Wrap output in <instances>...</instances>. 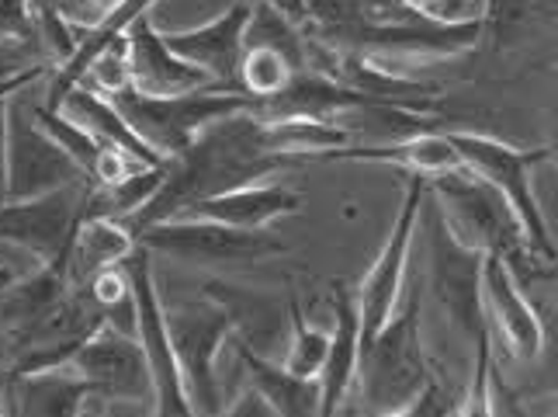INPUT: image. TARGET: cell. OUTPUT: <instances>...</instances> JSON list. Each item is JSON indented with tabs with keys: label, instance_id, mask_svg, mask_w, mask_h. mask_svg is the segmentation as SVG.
Listing matches in <instances>:
<instances>
[{
	"label": "cell",
	"instance_id": "obj_34",
	"mask_svg": "<svg viewBox=\"0 0 558 417\" xmlns=\"http://www.w3.org/2000/svg\"><path fill=\"white\" fill-rule=\"evenodd\" d=\"M226 414H260V417H271L275 410H271V404H267V396L246 379V386L236 393V401L226 407Z\"/></svg>",
	"mask_w": 558,
	"mask_h": 417
},
{
	"label": "cell",
	"instance_id": "obj_36",
	"mask_svg": "<svg viewBox=\"0 0 558 417\" xmlns=\"http://www.w3.org/2000/svg\"><path fill=\"white\" fill-rule=\"evenodd\" d=\"M260 4L275 8L278 14H284L288 22L305 28V22H310V0H260Z\"/></svg>",
	"mask_w": 558,
	"mask_h": 417
},
{
	"label": "cell",
	"instance_id": "obj_3",
	"mask_svg": "<svg viewBox=\"0 0 558 417\" xmlns=\"http://www.w3.org/2000/svg\"><path fill=\"white\" fill-rule=\"evenodd\" d=\"M427 181V192L434 195L440 216H445L461 243H469V248L483 254L504 258L510 269H521V261L527 264L534 258L521 219L486 178H478L469 167H458Z\"/></svg>",
	"mask_w": 558,
	"mask_h": 417
},
{
	"label": "cell",
	"instance_id": "obj_39",
	"mask_svg": "<svg viewBox=\"0 0 558 417\" xmlns=\"http://www.w3.org/2000/svg\"><path fill=\"white\" fill-rule=\"evenodd\" d=\"M402 4H407V8H416V11H437V4H440V0H402Z\"/></svg>",
	"mask_w": 558,
	"mask_h": 417
},
{
	"label": "cell",
	"instance_id": "obj_5",
	"mask_svg": "<svg viewBox=\"0 0 558 417\" xmlns=\"http://www.w3.org/2000/svg\"><path fill=\"white\" fill-rule=\"evenodd\" d=\"M163 317H167L170 345H174L178 366L184 376L191 414H202V417L226 414V396L216 376V358L236 331L233 313H229L222 299L198 296V299L163 302Z\"/></svg>",
	"mask_w": 558,
	"mask_h": 417
},
{
	"label": "cell",
	"instance_id": "obj_31",
	"mask_svg": "<svg viewBox=\"0 0 558 417\" xmlns=\"http://www.w3.org/2000/svg\"><path fill=\"white\" fill-rule=\"evenodd\" d=\"M98 94H114L132 84V63H129V35H119V39H111L94 60L87 63L84 78L76 81Z\"/></svg>",
	"mask_w": 558,
	"mask_h": 417
},
{
	"label": "cell",
	"instance_id": "obj_16",
	"mask_svg": "<svg viewBox=\"0 0 558 417\" xmlns=\"http://www.w3.org/2000/svg\"><path fill=\"white\" fill-rule=\"evenodd\" d=\"M129 35V63H132V87L146 94H187L205 87H222L195 63H187L167 46L163 32L153 25V17L143 14L140 22L125 28ZM229 91V87H222Z\"/></svg>",
	"mask_w": 558,
	"mask_h": 417
},
{
	"label": "cell",
	"instance_id": "obj_37",
	"mask_svg": "<svg viewBox=\"0 0 558 417\" xmlns=\"http://www.w3.org/2000/svg\"><path fill=\"white\" fill-rule=\"evenodd\" d=\"M8 102H0V202L8 199Z\"/></svg>",
	"mask_w": 558,
	"mask_h": 417
},
{
	"label": "cell",
	"instance_id": "obj_8",
	"mask_svg": "<svg viewBox=\"0 0 558 417\" xmlns=\"http://www.w3.org/2000/svg\"><path fill=\"white\" fill-rule=\"evenodd\" d=\"M136 243L149 254L174 258L195 269H226V264H257L264 258L284 254V243L267 230H240L202 216H174L146 226Z\"/></svg>",
	"mask_w": 558,
	"mask_h": 417
},
{
	"label": "cell",
	"instance_id": "obj_14",
	"mask_svg": "<svg viewBox=\"0 0 558 417\" xmlns=\"http://www.w3.org/2000/svg\"><path fill=\"white\" fill-rule=\"evenodd\" d=\"M254 11V0H233L222 14H216L211 22L187 28V32H163L167 46L178 56H184L187 63L202 67L216 84L240 91L236 70L243 56V32Z\"/></svg>",
	"mask_w": 558,
	"mask_h": 417
},
{
	"label": "cell",
	"instance_id": "obj_21",
	"mask_svg": "<svg viewBox=\"0 0 558 417\" xmlns=\"http://www.w3.org/2000/svg\"><path fill=\"white\" fill-rule=\"evenodd\" d=\"M229 341H233L236 362L243 366L246 379L267 396V404H271L275 414H281V417H319V379L292 376L284 366H275L271 358H264L260 348L243 341L236 331Z\"/></svg>",
	"mask_w": 558,
	"mask_h": 417
},
{
	"label": "cell",
	"instance_id": "obj_42",
	"mask_svg": "<svg viewBox=\"0 0 558 417\" xmlns=\"http://www.w3.org/2000/svg\"><path fill=\"white\" fill-rule=\"evenodd\" d=\"M551 157H558V146H551Z\"/></svg>",
	"mask_w": 558,
	"mask_h": 417
},
{
	"label": "cell",
	"instance_id": "obj_19",
	"mask_svg": "<svg viewBox=\"0 0 558 417\" xmlns=\"http://www.w3.org/2000/svg\"><path fill=\"white\" fill-rule=\"evenodd\" d=\"M302 205V195L292 192L284 184L271 181H250L240 188H229L222 195L202 199L191 208H184L181 216H202V219H216L226 226H240V230H264L267 223H275L281 216H292Z\"/></svg>",
	"mask_w": 558,
	"mask_h": 417
},
{
	"label": "cell",
	"instance_id": "obj_11",
	"mask_svg": "<svg viewBox=\"0 0 558 417\" xmlns=\"http://www.w3.org/2000/svg\"><path fill=\"white\" fill-rule=\"evenodd\" d=\"M87 181L52 188L46 195L0 202V240L17 243L38 264H63L84 219Z\"/></svg>",
	"mask_w": 558,
	"mask_h": 417
},
{
	"label": "cell",
	"instance_id": "obj_38",
	"mask_svg": "<svg viewBox=\"0 0 558 417\" xmlns=\"http://www.w3.org/2000/svg\"><path fill=\"white\" fill-rule=\"evenodd\" d=\"M469 11V0H440L437 4V17H448V22H458V17H465Z\"/></svg>",
	"mask_w": 558,
	"mask_h": 417
},
{
	"label": "cell",
	"instance_id": "obj_9",
	"mask_svg": "<svg viewBox=\"0 0 558 417\" xmlns=\"http://www.w3.org/2000/svg\"><path fill=\"white\" fill-rule=\"evenodd\" d=\"M70 369L87 383V404H105V414L114 404H125L122 414H157L149 366L136 337L101 324L70 355Z\"/></svg>",
	"mask_w": 558,
	"mask_h": 417
},
{
	"label": "cell",
	"instance_id": "obj_23",
	"mask_svg": "<svg viewBox=\"0 0 558 417\" xmlns=\"http://www.w3.org/2000/svg\"><path fill=\"white\" fill-rule=\"evenodd\" d=\"M56 111H63V116L76 126H84L87 132H94L101 143L114 146L119 154H125L129 160H136V164H160L167 157L160 154H153V150L136 136V132L129 129V122L122 119V111L114 108L105 94L98 91H90L84 84H73L63 91V98L60 105H56Z\"/></svg>",
	"mask_w": 558,
	"mask_h": 417
},
{
	"label": "cell",
	"instance_id": "obj_25",
	"mask_svg": "<svg viewBox=\"0 0 558 417\" xmlns=\"http://www.w3.org/2000/svg\"><path fill=\"white\" fill-rule=\"evenodd\" d=\"M260 136L271 154L288 160L299 157H323L330 150L354 143L351 132L330 119H310V116H281V119H260Z\"/></svg>",
	"mask_w": 558,
	"mask_h": 417
},
{
	"label": "cell",
	"instance_id": "obj_28",
	"mask_svg": "<svg viewBox=\"0 0 558 417\" xmlns=\"http://www.w3.org/2000/svg\"><path fill=\"white\" fill-rule=\"evenodd\" d=\"M243 46H264L278 52L281 60L292 67V73L310 67V39H305V32L288 22L284 14H278L275 8L260 4V0H254V11H250Z\"/></svg>",
	"mask_w": 558,
	"mask_h": 417
},
{
	"label": "cell",
	"instance_id": "obj_41",
	"mask_svg": "<svg viewBox=\"0 0 558 417\" xmlns=\"http://www.w3.org/2000/svg\"><path fill=\"white\" fill-rule=\"evenodd\" d=\"M0 401H4V376H0ZM0 407H4V404H0Z\"/></svg>",
	"mask_w": 558,
	"mask_h": 417
},
{
	"label": "cell",
	"instance_id": "obj_10",
	"mask_svg": "<svg viewBox=\"0 0 558 417\" xmlns=\"http://www.w3.org/2000/svg\"><path fill=\"white\" fill-rule=\"evenodd\" d=\"M149 251L143 243L132 248V254L122 261L129 282H132V299H136V341L146 355L149 379H153V407L157 414L167 417H187L191 404L184 393V376L178 366L174 345H170L167 334V317H163V296L157 289V278H153V264Z\"/></svg>",
	"mask_w": 558,
	"mask_h": 417
},
{
	"label": "cell",
	"instance_id": "obj_27",
	"mask_svg": "<svg viewBox=\"0 0 558 417\" xmlns=\"http://www.w3.org/2000/svg\"><path fill=\"white\" fill-rule=\"evenodd\" d=\"M163 175H167V160L129 170V175L119 178V181L87 184L84 216H105V219H122L125 223L129 216H136L153 195H157V188L163 184Z\"/></svg>",
	"mask_w": 558,
	"mask_h": 417
},
{
	"label": "cell",
	"instance_id": "obj_33",
	"mask_svg": "<svg viewBox=\"0 0 558 417\" xmlns=\"http://www.w3.org/2000/svg\"><path fill=\"white\" fill-rule=\"evenodd\" d=\"M407 414H413V417H445V414H458V407H454V401L445 393V386L437 383V376H430L427 379V386H423L413 401H410V407H407Z\"/></svg>",
	"mask_w": 558,
	"mask_h": 417
},
{
	"label": "cell",
	"instance_id": "obj_13",
	"mask_svg": "<svg viewBox=\"0 0 558 417\" xmlns=\"http://www.w3.org/2000/svg\"><path fill=\"white\" fill-rule=\"evenodd\" d=\"M73 181H87L66 150L56 143L49 132L25 116L17 94L8 102V199L22 202L46 195L52 188H63Z\"/></svg>",
	"mask_w": 558,
	"mask_h": 417
},
{
	"label": "cell",
	"instance_id": "obj_32",
	"mask_svg": "<svg viewBox=\"0 0 558 417\" xmlns=\"http://www.w3.org/2000/svg\"><path fill=\"white\" fill-rule=\"evenodd\" d=\"M489 369H493V348H489V334L475 345V379L472 390L465 396V404L458 407V414H472V417H486L493 414V390H489Z\"/></svg>",
	"mask_w": 558,
	"mask_h": 417
},
{
	"label": "cell",
	"instance_id": "obj_24",
	"mask_svg": "<svg viewBox=\"0 0 558 417\" xmlns=\"http://www.w3.org/2000/svg\"><path fill=\"white\" fill-rule=\"evenodd\" d=\"M132 248H136V237L129 234V226L122 219H105V216H84L76 226L70 254L63 261L66 272V286H84L108 264H122Z\"/></svg>",
	"mask_w": 558,
	"mask_h": 417
},
{
	"label": "cell",
	"instance_id": "obj_7",
	"mask_svg": "<svg viewBox=\"0 0 558 417\" xmlns=\"http://www.w3.org/2000/svg\"><path fill=\"white\" fill-rule=\"evenodd\" d=\"M448 140L458 150L461 164H465L469 170H475L478 178H486L496 192L510 202V208L524 226L531 254L542 258V261H555V240H551L545 213H542V205H537L534 188H531V167L548 160L551 146L517 150L504 140L478 136V132H461V129H448Z\"/></svg>",
	"mask_w": 558,
	"mask_h": 417
},
{
	"label": "cell",
	"instance_id": "obj_22",
	"mask_svg": "<svg viewBox=\"0 0 558 417\" xmlns=\"http://www.w3.org/2000/svg\"><path fill=\"white\" fill-rule=\"evenodd\" d=\"M32 116L35 122L43 126L49 136L60 143L70 160L76 164V170L87 178V184H108V181H119L125 178L129 170H136V167H146V164H136V160H129L125 154H119L114 146L101 143L94 132H87L84 126H76L70 122L63 111H56V108H46V105H38L32 108Z\"/></svg>",
	"mask_w": 558,
	"mask_h": 417
},
{
	"label": "cell",
	"instance_id": "obj_4",
	"mask_svg": "<svg viewBox=\"0 0 558 417\" xmlns=\"http://www.w3.org/2000/svg\"><path fill=\"white\" fill-rule=\"evenodd\" d=\"M108 102L122 111L129 129L160 157H178L181 150L198 136V132L222 116L250 108L254 102L243 91H222V87H205V91H187V94H146L140 87H122L108 94Z\"/></svg>",
	"mask_w": 558,
	"mask_h": 417
},
{
	"label": "cell",
	"instance_id": "obj_18",
	"mask_svg": "<svg viewBox=\"0 0 558 417\" xmlns=\"http://www.w3.org/2000/svg\"><path fill=\"white\" fill-rule=\"evenodd\" d=\"M333 317L337 327L330 334V352L319 372V414H337L348 401L357 379V358H361V317L357 302L348 282H333Z\"/></svg>",
	"mask_w": 558,
	"mask_h": 417
},
{
	"label": "cell",
	"instance_id": "obj_15",
	"mask_svg": "<svg viewBox=\"0 0 558 417\" xmlns=\"http://www.w3.org/2000/svg\"><path fill=\"white\" fill-rule=\"evenodd\" d=\"M483 310H486V320H493L499 334L507 337L517 362H534V358L542 355V345H545L542 313L531 307L521 278L513 275L510 264L493 254H486V264H483Z\"/></svg>",
	"mask_w": 558,
	"mask_h": 417
},
{
	"label": "cell",
	"instance_id": "obj_29",
	"mask_svg": "<svg viewBox=\"0 0 558 417\" xmlns=\"http://www.w3.org/2000/svg\"><path fill=\"white\" fill-rule=\"evenodd\" d=\"M288 324H292V337H288V355H284V369L292 376H305V379H319L326 352H330V334L313 327L305 313L295 307H288Z\"/></svg>",
	"mask_w": 558,
	"mask_h": 417
},
{
	"label": "cell",
	"instance_id": "obj_40",
	"mask_svg": "<svg viewBox=\"0 0 558 417\" xmlns=\"http://www.w3.org/2000/svg\"><path fill=\"white\" fill-rule=\"evenodd\" d=\"M545 8H548L551 17H558V0H545Z\"/></svg>",
	"mask_w": 558,
	"mask_h": 417
},
{
	"label": "cell",
	"instance_id": "obj_12",
	"mask_svg": "<svg viewBox=\"0 0 558 417\" xmlns=\"http://www.w3.org/2000/svg\"><path fill=\"white\" fill-rule=\"evenodd\" d=\"M423 195H427V178L410 175L407 195H402V205H399V216L392 223V230H389V237H385L375 264L368 269V275H364V282L354 293L357 317H361V345L385 327V320L392 317L396 302L402 296V286H407V261H410V243L416 237V219H420Z\"/></svg>",
	"mask_w": 558,
	"mask_h": 417
},
{
	"label": "cell",
	"instance_id": "obj_2",
	"mask_svg": "<svg viewBox=\"0 0 558 417\" xmlns=\"http://www.w3.org/2000/svg\"><path fill=\"white\" fill-rule=\"evenodd\" d=\"M420 286H410V296H399L385 327L361 345L354 390L368 414H407L410 401L434 376L420 341Z\"/></svg>",
	"mask_w": 558,
	"mask_h": 417
},
{
	"label": "cell",
	"instance_id": "obj_30",
	"mask_svg": "<svg viewBox=\"0 0 558 417\" xmlns=\"http://www.w3.org/2000/svg\"><path fill=\"white\" fill-rule=\"evenodd\" d=\"M288 78H292V67L278 52L264 46H243L236 70V84L243 94H250V98H271V94H278L288 84Z\"/></svg>",
	"mask_w": 558,
	"mask_h": 417
},
{
	"label": "cell",
	"instance_id": "obj_26",
	"mask_svg": "<svg viewBox=\"0 0 558 417\" xmlns=\"http://www.w3.org/2000/svg\"><path fill=\"white\" fill-rule=\"evenodd\" d=\"M153 4H157V0H119V4L111 8L108 17H101L98 25L87 28V32L81 35V46H76V52L70 56V60H66L60 70H56V78H52V84H49V94H46V108H56V105H60L63 91L73 87L76 81L84 78V70H87V63L94 60V56H98L111 39H119V35H125V28H129L132 22H140L143 14H149Z\"/></svg>",
	"mask_w": 558,
	"mask_h": 417
},
{
	"label": "cell",
	"instance_id": "obj_20",
	"mask_svg": "<svg viewBox=\"0 0 558 417\" xmlns=\"http://www.w3.org/2000/svg\"><path fill=\"white\" fill-rule=\"evenodd\" d=\"M326 160H375V164H396L410 175H423V178H437V175H448V170L465 167L458 157V150L451 146L448 132H416L410 140H399V143H378V146H357L348 143L340 150H330L323 154Z\"/></svg>",
	"mask_w": 558,
	"mask_h": 417
},
{
	"label": "cell",
	"instance_id": "obj_35",
	"mask_svg": "<svg viewBox=\"0 0 558 417\" xmlns=\"http://www.w3.org/2000/svg\"><path fill=\"white\" fill-rule=\"evenodd\" d=\"M46 73H52V67H46V63H35V67L22 70V73H14V78H4V81H0V102H8L11 94L25 91V87H28V84H35L38 78H46Z\"/></svg>",
	"mask_w": 558,
	"mask_h": 417
},
{
	"label": "cell",
	"instance_id": "obj_17",
	"mask_svg": "<svg viewBox=\"0 0 558 417\" xmlns=\"http://www.w3.org/2000/svg\"><path fill=\"white\" fill-rule=\"evenodd\" d=\"M90 401V390L81 376L63 366L35 369V372H14L4 376V401L14 407H0V414H25V417H76L84 414Z\"/></svg>",
	"mask_w": 558,
	"mask_h": 417
},
{
	"label": "cell",
	"instance_id": "obj_1",
	"mask_svg": "<svg viewBox=\"0 0 558 417\" xmlns=\"http://www.w3.org/2000/svg\"><path fill=\"white\" fill-rule=\"evenodd\" d=\"M292 160L271 154L260 136V119L250 108L208 122L195 140H191L178 157H167V175L136 216H129L125 226L132 237H140L146 226L160 219H174L184 208L202 199L222 195L229 188L250 181L271 178L275 170Z\"/></svg>",
	"mask_w": 558,
	"mask_h": 417
},
{
	"label": "cell",
	"instance_id": "obj_6",
	"mask_svg": "<svg viewBox=\"0 0 558 417\" xmlns=\"http://www.w3.org/2000/svg\"><path fill=\"white\" fill-rule=\"evenodd\" d=\"M423 234L430 243V289L440 302V310L451 320L461 341L478 345L489 334V320L483 310V264L486 254L461 243L451 226L440 216L437 202H420Z\"/></svg>",
	"mask_w": 558,
	"mask_h": 417
}]
</instances>
